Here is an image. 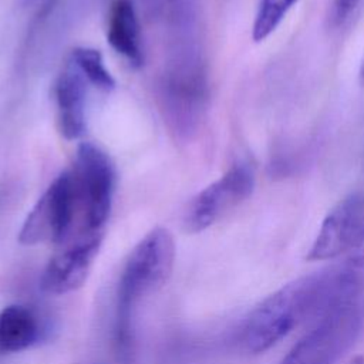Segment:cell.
I'll list each match as a JSON object with an SVG mask.
<instances>
[{"label":"cell","instance_id":"obj_1","mask_svg":"<svg viewBox=\"0 0 364 364\" xmlns=\"http://www.w3.org/2000/svg\"><path fill=\"white\" fill-rule=\"evenodd\" d=\"M344 296L353 294L343 290L337 269L296 279L267 296L247 314L239 331V344L246 353H264L299 324L320 316Z\"/></svg>","mask_w":364,"mask_h":364},{"label":"cell","instance_id":"obj_2","mask_svg":"<svg viewBox=\"0 0 364 364\" xmlns=\"http://www.w3.org/2000/svg\"><path fill=\"white\" fill-rule=\"evenodd\" d=\"M175 262V242L165 228L148 232L131 250L122 269L115 301L114 336L122 354L132 340V314L139 299L162 286L171 276Z\"/></svg>","mask_w":364,"mask_h":364},{"label":"cell","instance_id":"obj_3","mask_svg":"<svg viewBox=\"0 0 364 364\" xmlns=\"http://www.w3.org/2000/svg\"><path fill=\"white\" fill-rule=\"evenodd\" d=\"M364 324L360 294L344 296L318 316L280 364H336L355 343Z\"/></svg>","mask_w":364,"mask_h":364},{"label":"cell","instance_id":"obj_4","mask_svg":"<svg viewBox=\"0 0 364 364\" xmlns=\"http://www.w3.org/2000/svg\"><path fill=\"white\" fill-rule=\"evenodd\" d=\"M71 175L81 216L80 233L102 232L115 186V169L108 154L92 142L80 144Z\"/></svg>","mask_w":364,"mask_h":364},{"label":"cell","instance_id":"obj_5","mask_svg":"<svg viewBox=\"0 0 364 364\" xmlns=\"http://www.w3.org/2000/svg\"><path fill=\"white\" fill-rule=\"evenodd\" d=\"M78 203L71 171L60 173L28 212L18 233V242L27 246L38 243H64L71 235Z\"/></svg>","mask_w":364,"mask_h":364},{"label":"cell","instance_id":"obj_6","mask_svg":"<svg viewBox=\"0 0 364 364\" xmlns=\"http://www.w3.org/2000/svg\"><path fill=\"white\" fill-rule=\"evenodd\" d=\"M255 182V171L249 164L240 162L229 168L188 203L183 213L185 230L198 233L210 228L252 195Z\"/></svg>","mask_w":364,"mask_h":364},{"label":"cell","instance_id":"obj_7","mask_svg":"<svg viewBox=\"0 0 364 364\" xmlns=\"http://www.w3.org/2000/svg\"><path fill=\"white\" fill-rule=\"evenodd\" d=\"M364 232V191L340 199L326 215L306 256L310 262L330 260L348 252Z\"/></svg>","mask_w":364,"mask_h":364},{"label":"cell","instance_id":"obj_8","mask_svg":"<svg viewBox=\"0 0 364 364\" xmlns=\"http://www.w3.org/2000/svg\"><path fill=\"white\" fill-rule=\"evenodd\" d=\"M102 243V232L80 233L55 252L46 264L40 286L50 294H67L81 287Z\"/></svg>","mask_w":364,"mask_h":364},{"label":"cell","instance_id":"obj_9","mask_svg":"<svg viewBox=\"0 0 364 364\" xmlns=\"http://www.w3.org/2000/svg\"><path fill=\"white\" fill-rule=\"evenodd\" d=\"M58 125L65 139H78L85 131L87 80L68 63L55 81Z\"/></svg>","mask_w":364,"mask_h":364},{"label":"cell","instance_id":"obj_10","mask_svg":"<svg viewBox=\"0 0 364 364\" xmlns=\"http://www.w3.org/2000/svg\"><path fill=\"white\" fill-rule=\"evenodd\" d=\"M107 40L132 67L138 68L144 64L139 23L132 0H112L108 13Z\"/></svg>","mask_w":364,"mask_h":364},{"label":"cell","instance_id":"obj_11","mask_svg":"<svg viewBox=\"0 0 364 364\" xmlns=\"http://www.w3.org/2000/svg\"><path fill=\"white\" fill-rule=\"evenodd\" d=\"M40 336L34 311L21 304L6 306L0 311V350L18 353L31 347Z\"/></svg>","mask_w":364,"mask_h":364},{"label":"cell","instance_id":"obj_12","mask_svg":"<svg viewBox=\"0 0 364 364\" xmlns=\"http://www.w3.org/2000/svg\"><path fill=\"white\" fill-rule=\"evenodd\" d=\"M70 63L81 73L88 84L102 91L115 88V80L104 64L102 54L90 47H77L71 51Z\"/></svg>","mask_w":364,"mask_h":364},{"label":"cell","instance_id":"obj_13","mask_svg":"<svg viewBox=\"0 0 364 364\" xmlns=\"http://www.w3.org/2000/svg\"><path fill=\"white\" fill-rule=\"evenodd\" d=\"M299 0H259L252 27L255 41L267 38Z\"/></svg>","mask_w":364,"mask_h":364},{"label":"cell","instance_id":"obj_14","mask_svg":"<svg viewBox=\"0 0 364 364\" xmlns=\"http://www.w3.org/2000/svg\"><path fill=\"white\" fill-rule=\"evenodd\" d=\"M347 253L344 263L337 267L338 277L347 294H360L364 289V232Z\"/></svg>","mask_w":364,"mask_h":364},{"label":"cell","instance_id":"obj_15","mask_svg":"<svg viewBox=\"0 0 364 364\" xmlns=\"http://www.w3.org/2000/svg\"><path fill=\"white\" fill-rule=\"evenodd\" d=\"M360 3L361 0H333V20L337 24L346 21Z\"/></svg>","mask_w":364,"mask_h":364},{"label":"cell","instance_id":"obj_16","mask_svg":"<svg viewBox=\"0 0 364 364\" xmlns=\"http://www.w3.org/2000/svg\"><path fill=\"white\" fill-rule=\"evenodd\" d=\"M360 77H361L363 81H364V60H363V64H361V68H360Z\"/></svg>","mask_w":364,"mask_h":364}]
</instances>
